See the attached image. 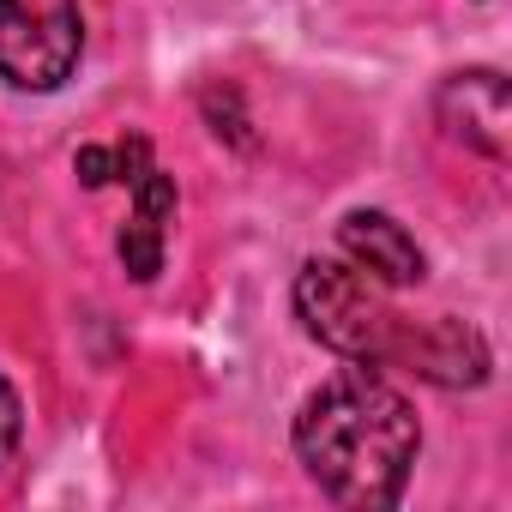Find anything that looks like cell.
<instances>
[{"instance_id":"6da1fadb","label":"cell","mask_w":512,"mask_h":512,"mask_svg":"<svg viewBox=\"0 0 512 512\" xmlns=\"http://www.w3.org/2000/svg\"><path fill=\"white\" fill-rule=\"evenodd\" d=\"M422 452V422L374 368L326 380L296 416V458L338 506H398Z\"/></svg>"},{"instance_id":"7a4b0ae2","label":"cell","mask_w":512,"mask_h":512,"mask_svg":"<svg viewBox=\"0 0 512 512\" xmlns=\"http://www.w3.org/2000/svg\"><path fill=\"white\" fill-rule=\"evenodd\" d=\"M296 314L314 344H326L332 356H344L356 368L404 362L410 326L380 302L374 278L356 272L350 260H308L296 272Z\"/></svg>"},{"instance_id":"3957f363","label":"cell","mask_w":512,"mask_h":512,"mask_svg":"<svg viewBox=\"0 0 512 512\" xmlns=\"http://www.w3.org/2000/svg\"><path fill=\"white\" fill-rule=\"evenodd\" d=\"M85 55L79 0H0V79L13 91H61Z\"/></svg>"},{"instance_id":"277c9868","label":"cell","mask_w":512,"mask_h":512,"mask_svg":"<svg viewBox=\"0 0 512 512\" xmlns=\"http://www.w3.org/2000/svg\"><path fill=\"white\" fill-rule=\"evenodd\" d=\"M434 115H440L446 139H458L464 151H476L488 163H506V151H512V91L494 67L452 73L434 91Z\"/></svg>"},{"instance_id":"5b68a950","label":"cell","mask_w":512,"mask_h":512,"mask_svg":"<svg viewBox=\"0 0 512 512\" xmlns=\"http://www.w3.org/2000/svg\"><path fill=\"white\" fill-rule=\"evenodd\" d=\"M338 247H344V260L356 272H368L374 284H392V290H410L428 272L416 235L398 217H386V211H350L338 223Z\"/></svg>"},{"instance_id":"8992f818","label":"cell","mask_w":512,"mask_h":512,"mask_svg":"<svg viewBox=\"0 0 512 512\" xmlns=\"http://www.w3.org/2000/svg\"><path fill=\"white\" fill-rule=\"evenodd\" d=\"M169 223H175V181L151 163L139 181H133V211L115 235V253L133 284H151L163 272V241H169Z\"/></svg>"},{"instance_id":"52a82bcc","label":"cell","mask_w":512,"mask_h":512,"mask_svg":"<svg viewBox=\"0 0 512 512\" xmlns=\"http://www.w3.org/2000/svg\"><path fill=\"white\" fill-rule=\"evenodd\" d=\"M404 362L434 380V386H482L488 380V344L476 326L464 320H434V326H410V344H404Z\"/></svg>"},{"instance_id":"ba28073f","label":"cell","mask_w":512,"mask_h":512,"mask_svg":"<svg viewBox=\"0 0 512 512\" xmlns=\"http://www.w3.org/2000/svg\"><path fill=\"white\" fill-rule=\"evenodd\" d=\"M19 446H25V404H19L13 380L0 374V470L19 458Z\"/></svg>"},{"instance_id":"9c48e42d","label":"cell","mask_w":512,"mask_h":512,"mask_svg":"<svg viewBox=\"0 0 512 512\" xmlns=\"http://www.w3.org/2000/svg\"><path fill=\"white\" fill-rule=\"evenodd\" d=\"M73 169H79L85 187H109V181H115V145H85V151L73 157Z\"/></svg>"}]
</instances>
